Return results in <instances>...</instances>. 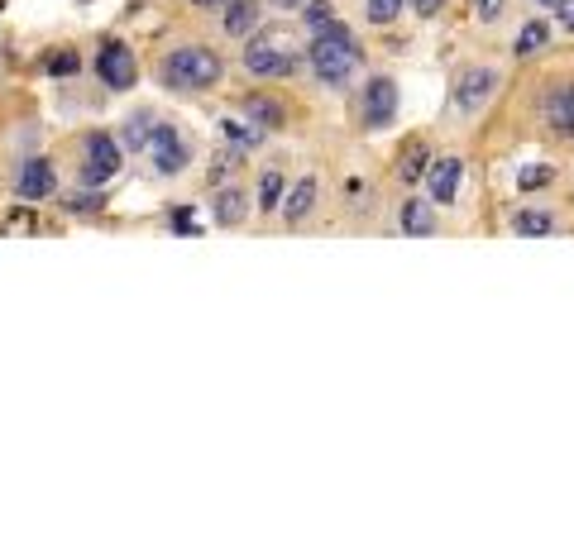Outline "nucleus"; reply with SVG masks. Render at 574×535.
I'll list each match as a JSON object with an SVG mask.
<instances>
[{"instance_id":"1","label":"nucleus","mask_w":574,"mask_h":535,"mask_svg":"<svg viewBox=\"0 0 574 535\" xmlns=\"http://www.w3.org/2000/svg\"><path fill=\"white\" fill-rule=\"evenodd\" d=\"M307 63L326 86H345L354 72L364 67V48H359V39H354L345 24L331 20V24H321V29L311 34Z\"/></svg>"},{"instance_id":"2","label":"nucleus","mask_w":574,"mask_h":535,"mask_svg":"<svg viewBox=\"0 0 574 535\" xmlns=\"http://www.w3.org/2000/svg\"><path fill=\"white\" fill-rule=\"evenodd\" d=\"M221 53H211V48H197V43H187V48H173L168 58H163V86H173V91H206V86L221 82Z\"/></svg>"},{"instance_id":"3","label":"nucleus","mask_w":574,"mask_h":535,"mask_svg":"<svg viewBox=\"0 0 574 535\" xmlns=\"http://www.w3.org/2000/svg\"><path fill=\"white\" fill-rule=\"evenodd\" d=\"M125 163V144L111 139V134H87L82 139V187H101L111 182Z\"/></svg>"},{"instance_id":"4","label":"nucleus","mask_w":574,"mask_h":535,"mask_svg":"<svg viewBox=\"0 0 574 535\" xmlns=\"http://www.w3.org/2000/svg\"><path fill=\"white\" fill-rule=\"evenodd\" d=\"M96 77L106 91H130L139 82V63H134V48L120 39H106L101 53H96Z\"/></svg>"},{"instance_id":"5","label":"nucleus","mask_w":574,"mask_h":535,"mask_svg":"<svg viewBox=\"0 0 574 535\" xmlns=\"http://www.w3.org/2000/svg\"><path fill=\"white\" fill-rule=\"evenodd\" d=\"M149 163H154L158 177H177V172L192 163V149H187V139H182L173 125H154V139H149Z\"/></svg>"},{"instance_id":"6","label":"nucleus","mask_w":574,"mask_h":535,"mask_svg":"<svg viewBox=\"0 0 574 535\" xmlns=\"http://www.w3.org/2000/svg\"><path fill=\"white\" fill-rule=\"evenodd\" d=\"M244 67L254 72V77H292L297 72V58H292V48H278L273 39H249L244 43Z\"/></svg>"},{"instance_id":"7","label":"nucleus","mask_w":574,"mask_h":535,"mask_svg":"<svg viewBox=\"0 0 574 535\" xmlns=\"http://www.w3.org/2000/svg\"><path fill=\"white\" fill-rule=\"evenodd\" d=\"M493 91H498V72L493 67H469V72H460V82H455V110L474 115V110H484L493 101Z\"/></svg>"},{"instance_id":"8","label":"nucleus","mask_w":574,"mask_h":535,"mask_svg":"<svg viewBox=\"0 0 574 535\" xmlns=\"http://www.w3.org/2000/svg\"><path fill=\"white\" fill-rule=\"evenodd\" d=\"M393 115H398V86L388 82V77H374V82L364 86V125L383 129V125H393Z\"/></svg>"},{"instance_id":"9","label":"nucleus","mask_w":574,"mask_h":535,"mask_svg":"<svg viewBox=\"0 0 574 535\" xmlns=\"http://www.w3.org/2000/svg\"><path fill=\"white\" fill-rule=\"evenodd\" d=\"M53 187H58L53 163H48V158H24L20 177H15V192H20L24 201H44V196H53Z\"/></svg>"},{"instance_id":"10","label":"nucleus","mask_w":574,"mask_h":535,"mask_svg":"<svg viewBox=\"0 0 574 535\" xmlns=\"http://www.w3.org/2000/svg\"><path fill=\"white\" fill-rule=\"evenodd\" d=\"M460 177H464V168H460V158H431V168H426V192H431V201H441V206H450L455 196H460Z\"/></svg>"},{"instance_id":"11","label":"nucleus","mask_w":574,"mask_h":535,"mask_svg":"<svg viewBox=\"0 0 574 535\" xmlns=\"http://www.w3.org/2000/svg\"><path fill=\"white\" fill-rule=\"evenodd\" d=\"M259 29V0H225V34L249 39Z\"/></svg>"},{"instance_id":"12","label":"nucleus","mask_w":574,"mask_h":535,"mask_svg":"<svg viewBox=\"0 0 574 535\" xmlns=\"http://www.w3.org/2000/svg\"><path fill=\"white\" fill-rule=\"evenodd\" d=\"M316 187H321L316 177H302V182H292V192H287V196H283V206H278L287 225H297V220H307V211H311V206H316Z\"/></svg>"},{"instance_id":"13","label":"nucleus","mask_w":574,"mask_h":535,"mask_svg":"<svg viewBox=\"0 0 574 535\" xmlns=\"http://www.w3.org/2000/svg\"><path fill=\"white\" fill-rule=\"evenodd\" d=\"M211 211H216V225H240L249 215V192L244 187H221L216 201H211Z\"/></svg>"},{"instance_id":"14","label":"nucleus","mask_w":574,"mask_h":535,"mask_svg":"<svg viewBox=\"0 0 574 535\" xmlns=\"http://www.w3.org/2000/svg\"><path fill=\"white\" fill-rule=\"evenodd\" d=\"M398 225H402V235H436V211L426 206V201H402V211H398Z\"/></svg>"},{"instance_id":"15","label":"nucleus","mask_w":574,"mask_h":535,"mask_svg":"<svg viewBox=\"0 0 574 535\" xmlns=\"http://www.w3.org/2000/svg\"><path fill=\"white\" fill-rule=\"evenodd\" d=\"M546 120L555 134H574V86H560L546 96Z\"/></svg>"},{"instance_id":"16","label":"nucleus","mask_w":574,"mask_h":535,"mask_svg":"<svg viewBox=\"0 0 574 535\" xmlns=\"http://www.w3.org/2000/svg\"><path fill=\"white\" fill-rule=\"evenodd\" d=\"M154 115L149 110H134L130 120H125V129H120V144L125 149H134V153H149V139H154Z\"/></svg>"},{"instance_id":"17","label":"nucleus","mask_w":574,"mask_h":535,"mask_svg":"<svg viewBox=\"0 0 574 535\" xmlns=\"http://www.w3.org/2000/svg\"><path fill=\"white\" fill-rule=\"evenodd\" d=\"M244 120H249V125H259V129H278L287 115H283V106H278L273 96H249V101H244Z\"/></svg>"},{"instance_id":"18","label":"nucleus","mask_w":574,"mask_h":535,"mask_svg":"<svg viewBox=\"0 0 574 535\" xmlns=\"http://www.w3.org/2000/svg\"><path fill=\"white\" fill-rule=\"evenodd\" d=\"M546 43H551V24H546V20H531V24H522V34L512 39V53H517V58H527V53L546 48Z\"/></svg>"},{"instance_id":"19","label":"nucleus","mask_w":574,"mask_h":535,"mask_svg":"<svg viewBox=\"0 0 574 535\" xmlns=\"http://www.w3.org/2000/svg\"><path fill=\"white\" fill-rule=\"evenodd\" d=\"M512 230L527 235V239H541V235H551L555 230V215L551 211H517L512 215Z\"/></svg>"},{"instance_id":"20","label":"nucleus","mask_w":574,"mask_h":535,"mask_svg":"<svg viewBox=\"0 0 574 535\" xmlns=\"http://www.w3.org/2000/svg\"><path fill=\"white\" fill-rule=\"evenodd\" d=\"M426 168H431V149H426V144H412L398 172H402V182H407V187H417L421 177H426Z\"/></svg>"},{"instance_id":"21","label":"nucleus","mask_w":574,"mask_h":535,"mask_svg":"<svg viewBox=\"0 0 574 535\" xmlns=\"http://www.w3.org/2000/svg\"><path fill=\"white\" fill-rule=\"evenodd\" d=\"M283 206V172H264L259 177V211H278Z\"/></svg>"},{"instance_id":"22","label":"nucleus","mask_w":574,"mask_h":535,"mask_svg":"<svg viewBox=\"0 0 574 535\" xmlns=\"http://www.w3.org/2000/svg\"><path fill=\"white\" fill-rule=\"evenodd\" d=\"M551 177H555V168H546V163H527V168H517V187H522V192H541Z\"/></svg>"},{"instance_id":"23","label":"nucleus","mask_w":574,"mask_h":535,"mask_svg":"<svg viewBox=\"0 0 574 535\" xmlns=\"http://www.w3.org/2000/svg\"><path fill=\"white\" fill-rule=\"evenodd\" d=\"M77 53H72V48H63V53H53V58H48L44 63V72L48 77H58V82H67V77H77Z\"/></svg>"},{"instance_id":"24","label":"nucleus","mask_w":574,"mask_h":535,"mask_svg":"<svg viewBox=\"0 0 574 535\" xmlns=\"http://www.w3.org/2000/svg\"><path fill=\"white\" fill-rule=\"evenodd\" d=\"M225 139H230L235 149H254V144L264 139V129L259 125H235V120H230V125H225Z\"/></svg>"},{"instance_id":"25","label":"nucleus","mask_w":574,"mask_h":535,"mask_svg":"<svg viewBox=\"0 0 574 535\" xmlns=\"http://www.w3.org/2000/svg\"><path fill=\"white\" fill-rule=\"evenodd\" d=\"M364 15H369L374 24H388V20H398V15H402V0H369V5H364Z\"/></svg>"},{"instance_id":"26","label":"nucleus","mask_w":574,"mask_h":535,"mask_svg":"<svg viewBox=\"0 0 574 535\" xmlns=\"http://www.w3.org/2000/svg\"><path fill=\"white\" fill-rule=\"evenodd\" d=\"M302 10H307V24H311V29H321V24L335 20V5H331V0H307Z\"/></svg>"},{"instance_id":"27","label":"nucleus","mask_w":574,"mask_h":535,"mask_svg":"<svg viewBox=\"0 0 574 535\" xmlns=\"http://www.w3.org/2000/svg\"><path fill=\"white\" fill-rule=\"evenodd\" d=\"M555 24L565 34H574V0H555Z\"/></svg>"},{"instance_id":"28","label":"nucleus","mask_w":574,"mask_h":535,"mask_svg":"<svg viewBox=\"0 0 574 535\" xmlns=\"http://www.w3.org/2000/svg\"><path fill=\"white\" fill-rule=\"evenodd\" d=\"M474 15H479V20H498V15H503V0H474Z\"/></svg>"},{"instance_id":"29","label":"nucleus","mask_w":574,"mask_h":535,"mask_svg":"<svg viewBox=\"0 0 574 535\" xmlns=\"http://www.w3.org/2000/svg\"><path fill=\"white\" fill-rule=\"evenodd\" d=\"M407 5L417 10L421 20H431V15H441V5H445V0H407Z\"/></svg>"},{"instance_id":"30","label":"nucleus","mask_w":574,"mask_h":535,"mask_svg":"<svg viewBox=\"0 0 574 535\" xmlns=\"http://www.w3.org/2000/svg\"><path fill=\"white\" fill-rule=\"evenodd\" d=\"M173 220H177V225H173L177 235H197V225H192V215H187V211H177Z\"/></svg>"},{"instance_id":"31","label":"nucleus","mask_w":574,"mask_h":535,"mask_svg":"<svg viewBox=\"0 0 574 535\" xmlns=\"http://www.w3.org/2000/svg\"><path fill=\"white\" fill-rule=\"evenodd\" d=\"M268 5H278V10H302L307 0H268Z\"/></svg>"},{"instance_id":"32","label":"nucleus","mask_w":574,"mask_h":535,"mask_svg":"<svg viewBox=\"0 0 574 535\" xmlns=\"http://www.w3.org/2000/svg\"><path fill=\"white\" fill-rule=\"evenodd\" d=\"M197 10H225V0H192Z\"/></svg>"},{"instance_id":"33","label":"nucleus","mask_w":574,"mask_h":535,"mask_svg":"<svg viewBox=\"0 0 574 535\" xmlns=\"http://www.w3.org/2000/svg\"><path fill=\"white\" fill-rule=\"evenodd\" d=\"M536 5H546V10H555V0H536Z\"/></svg>"},{"instance_id":"34","label":"nucleus","mask_w":574,"mask_h":535,"mask_svg":"<svg viewBox=\"0 0 574 535\" xmlns=\"http://www.w3.org/2000/svg\"><path fill=\"white\" fill-rule=\"evenodd\" d=\"M0 5H5V0H0Z\"/></svg>"}]
</instances>
